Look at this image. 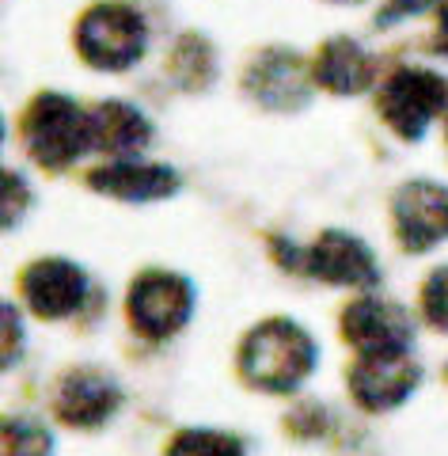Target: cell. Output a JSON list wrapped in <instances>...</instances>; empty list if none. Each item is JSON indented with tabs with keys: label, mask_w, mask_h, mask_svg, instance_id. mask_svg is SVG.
I'll use <instances>...</instances> for the list:
<instances>
[{
	"label": "cell",
	"mask_w": 448,
	"mask_h": 456,
	"mask_svg": "<svg viewBox=\"0 0 448 456\" xmlns=\"http://www.w3.org/2000/svg\"><path fill=\"white\" fill-rule=\"evenodd\" d=\"M20 137L38 167L65 171L92 149V110L61 92H42L23 110Z\"/></svg>",
	"instance_id": "2"
},
{
	"label": "cell",
	"mask_w": 448,
	"mask_h": 456,
	"mask_svg": "<svg viewBox=\"0 0 448 456\" xmlns=\"http://www.w3.org/2000/svg\"><path fill=\"white\" fill-rule=\"evenodd\" d=\"M433 53L448 57V0L437 4V27H433Z\"/></svg>",
	"instance_id": "23"
},
{
	"label": "cell",
	"mask_w": 448,
	"mask_h": 456,
	"mask_svg": "<svg viewBox=\"0 0 448 456\" xmlns=\"http://www.w3.org/2000/svg\"><path fill=\"white\" fill-rule=\"evenodd\" d=\"M164 456H248V445L228 434V430H213V426H186L175 437L167 441Z\"/></svg>",
	"instance_id": "16"
},
{
	"label": "cell",
	"mask_w": 448,
	"mask_h": 456,
	"mask_svg": "<svg viewBox=\"0 0 448 456\" xmlns=\"http://www.w3.org/2000/svg\"><path fill=\"white\" fill-rule=\"evenodd\" d=\"M392 224L411 255L433 251L448 240V187L433 179L403 183L392 198Z\"/></svg>",
	"instance_id": "10"
},
{
	"label": "cell",
	"mask_w": 448,
	"mask_h": 456,
	"mask_svg": "<svg viewBox=\"0 0 448 456\" xmlns=\"http://www.w3.org/2000/svg\"><path fill=\"white\" fill-rule=\"evenodd\" d=\"M342 338L365 354H407L414 346V320L399 301L387 297H357L342 312Z\"/></svg>",
	"instance_id": "7"
},
{
	"label": "cell",
	"mask_w": 448,
	"mask_h": 456,
	"mask_svg": "<svg viewBox=\"0 0 448 456\" xmlns=\"http://www.w3.org/2000/svg\"><path fill=\"white\" fill-rule=\"evenodd\" d=\"M312 80L330 95H361L377 80V61L357 38H327L312 61Z\"/></svg>",
	"instance_id": "15"
},
{
	"label": "cell",
	"mask_w": 448,
	"mask_h": 456,
	"mask_svg": "<svg viewBox=\"0 0 448 456\" xmlns=\"http://www.w3.org/2000/svg\"><path fill=\"white\" fill-rule=\"evenodd\" d=\"M330 4H361V0H330Z\"/></svg>",
	"instance_id": "24"
},
{
	"label": "cell",
	"mask_w": 448,
	"mask_h": 456,
	"mask_svg": "<svg viewBox=\"0 0 448 456\" xmlns=\"http://www.w3.org/2000/svg\"><path fill=\"white\" fill-rule=\"evenodd\" d=\"M171 77L183 88H206L216 77V53L201 35H186L179 38V46L171 50Z\"/></svg>",
	"instance_id": "17"
},
{
	"label": "cell",
	"mask_w": 448,
	"mask_h": 456,
	"mask_svg": "<svg viewBox=\"0 0 448 456\" xmlns=\"http://www.w3.org/2000/svg\"><path fill=\"white\" fill-rule=\"evenodd\" d=\"M320 365V346L308 327L289 316H270L240 338L236 369L248 388L266 395H289Z\"/></svg>",
	"instance_id": "1"
},
{
	"label": "cell",
	"mask_w": 448,
	"mask_h": 456,
	"mask_svg": "<svg viewBox=\"0 0 448 456\" xmlns=\"http://www.w3.org/2000/svg\"><path fill=\"white\" fill-rule=\"evenodd\" d=\"M433 4H441V0H387V4L380 8V16H377V27L384 31V27L411 20V16H418V12H429Z\"/></svg>",
	"instance_id": "21"
},
{
	"label": "cell",
	"mask_w": 448,
	"mask_h": 456,
	"mask_svg": "<svg viewBox=\"0 0 448 456\" xmlns=\"http://www.w3.org/2000/svg\"><path fill=\"white\" fill-rule=\"evenodd\" d=\"M377 110L384 126L403 141H422L429 126L448 114V80L433 69H395L392 77L380 84L377 92Z\"/></svg>",
	"instance_id": "5"
},
{
	"label": "cell",
	"mask_w": 448,
	"mask_h": 456,
	"mask_svg": "<svg viewBox=\"0 0 448 456\" xmlns=\"http://www.w3.org/2000/svg\"><path fill=\"white\" fill-rule=\"evenodd\" d=\"M20 297L38 320H69L88 301V270L65 255H46L20 270Z\"/></svg>",
	"instance_id": "9"
},
{
	"label": "cell",
	"mask_w": 448,
	"mask_h": 456,
	"mask_svg": "<svg viewBox=\"0 0 448 456\" xmlns=\"http://www.w3.org/2000/svg\"><path fill=\"white\" fill-rule=\"evenodd\" d=\"M194 305H198L194 281L186 274H175V270H160V266L141 270L126 293L129 323H134V331L141 338H152V342L179 335L191 323Z\"/></svg>",
	"instance_id": "4"
},
{
	"label": "cell",
	"mask_w": 448,
	"mask_h": 456,
	"mask_svg": "<svg viewBox=\"0 0 448 456\" xmlns=\"http://www.w3.org/2000/svg\"><path fill=\"white\" fill-rule=\"evenodd\" d=\"M422 320L437 335H448V263L433 266L422 281Z\"/></svg>",
	"instance_id": "19"
},
{
	"label": "cell",
	"mask_w": 448,
	"mask_h": 456,
	"mask_svg": "<svg viewBox=\"0 0 448 456\" xmlns=\"http://www.w3.org/2000/svg\"><path fill=\"white\" fill-rule=\"evenodd\" d=\"M422 384V362L414 354H365L350 365V395L361 411H395Z\"/></svg>",
	"instance_id": "6"
},
{
	"label": "cell",
	"mask_w": 448,
	"mask_h": 456,
	"mask_svg": "<svg viewBox=\"0 0 448 456\" xmlns=\"http://www.w3.org/2000/svg\"><path fill=\"white\" fill-rule=\"evenodd\" d=\"M444 377H448V365H444Z\"/></svg>",
	"instance_id": "25"
},
{
	"label": "cell",
	"mask_w": 448,
	"mask_h": 456,
	"mask_svg": "<svg viewBox=\"0 0 448 456\" xmlns=\"http://www.w3.org/2000/svg\"><path fill=\"white\" fill-rule=\"evenodd\" d=\"M27 209H31V187H27V179L16 167H4V228L8 232L20 224Z\"/></svg>",
	"instance_id": "20"
},
{
	"label": "cell",
	"mask_w": 448,
	"mask_h": 456,
	"mask_svg": "<svg viewBox=\"0 0 448 456\" xmlns=\"http://www.w3.org/2000/svg\"><path fill=\"white\" fill-rule=\"evenodd\" d=\"M308 80H312L308 65L300 61L293 50L273 46V50H263L248 65V73H243V88H248V95L255 99L258 107L289 114V110L308 107V95H312Z\"/></svg>",
	"instance_id": "12"
},
{
	"label": "cell",
	"mask_w": 448,
	"mask_h": 456,
	"mask_svg": "<svg viewBox=\"0 0 448 456\" xmlns=\"http://www.w3.org/2000/svg\"><path fill=\"white\" fill-rule=\"evenodd\" d=\"M305 274L323 285H346V289H377L380 263L361 236L346 228H327L305 248Z\"/></svg>",
	"instance_id": "8"
},
{
	"label": "cell",
	"mask_w": 448,
	"mask_h": 456,
	"mask_svg": "<svg viewBox=\"0 0 448 456\" xmlns=\"http://www.w3.org/2000/svg\"><path fill=\"white\" fill-rule=\"evenodd\" d=\"M156 126L141 107L126 99H103L92 107V149L107 152L114 160H137L152 145Z\"/></svg>",
	"instance_id": "14"
},
{
	"label": "cell",
	"mask_w": 448,
	"mask_h": 456,
	"mask_svg": "<svg viewBox=\"0 0 448 456\" xmlns=\"http://www.w3.org/2000/svg\"><path fill=\"white\" fill-rule=\"evenodd\" d=\"M122 411V388L110 373L95 365H77L57 377L53 415L72 430H99Z\"/></svg>",
	"instance_id": "11"
},
{
	"label": "cell",
	"mask_w": 448,
	"mask_h": 456,
	"mask_svg": "<svg viewBox=\"0 0 448 456\" xmlns=\"http://www.w3.org/2000/svg\"><path fill=\"white\" fill-rule=\"evenodd\" d=\"M4 323H8V342H4V365L20 358V312L16 305H4Z\"/></svg>",
	"instance_id": "22"
},
{
	"label": "cell",
	"mask_w": 448,
	"mask_h": 456,
	"mask_svg": "<svg viewBox=\"0 0 448 456\" xmlns=\"http://www.w3.org/2000/svg\"><path fill=\"white\" fill-rule=\"evenodd\" d=\"M77 50L99 73H126L149 50V23L126 0H99L77 23Z\"/></svg>",
	"instance_id": "3"
},
{
	"label": "cell",
	"mask_w": 448,
	"mask_h": 456,
	"mask_svg": "<svg viewBox=\"0 0 448 456\" xmlns=\"http://www.w3.org/2000/svg\"><path fill=\"white\" fill-rule=\"evenodd\" d=\"M4 456H53V434L35 419H4Z\"/></svg>",
	"instance_id": "18"
},
{
	"label": "cell",
	"mask_w": 448,
	"mask_h": 456,
	"mask_svg": "<svg viewBox=\"0 0 448 456\" xmlns=\"http://www.w3.org/2000/svg\"><path fill=\"white\" fill-rule=\"evenodd\" d=\"M88 187L118 198L129 206H144V202H164V198L179 194L183 179L175 167L167 164H144V160H114L107 167H95L88 175Z\"/></svg>",
	"instance_id": "13"
}]
</instances>
